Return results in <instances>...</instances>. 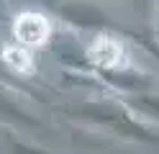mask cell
I'll return each instance as SVG.
<instances>
[{
  "label": "cell",
  "instance_id": "cell-1",
  "mask_svg": "<svg viewBox=\"0 0 159 154\" xmlns=\"http://www.w3.org/2000/svg\"><path fill=\"white\" fill-rule=\"evenodd\" d=\"M49 21L41 13H23L16 21V36L23 44H44L49 36Z\"/></svg>",
  "mask_w": 159,
  "mask_h": 154
},
{
  "label": "cell",
  "instance_id": "cell-2",
  "mask_svg": "<svg viewBox=\"0 0 159 154\" xmlns=\"http://www.w3.org/2000/svg\"><path fill=\"white\" fill-rule=\"evenodd\" d=\"M8 59H11V67H16V69H28L23 62H28V57L26 54H21V51H16V54H11L8 51Z\"/></svg>",
  "mask_w": 159,
  "mask_h": 154
}]
</instances>
